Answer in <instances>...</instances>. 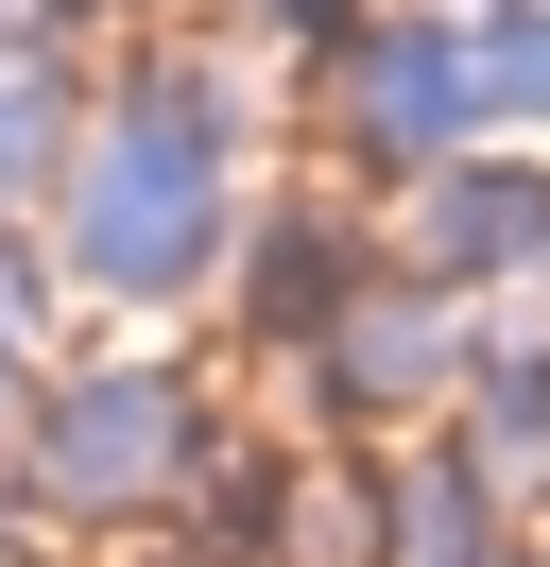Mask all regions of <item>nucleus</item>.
Segmentation results:
<instances>
[{
  "instance_id": "obj_1",
  "label": "nucleus",
  "mask_w": 550,
  "mask_h": 567,
  "mask_svg": "<svg viewBox=\"0 0 550 567\" xmlns=\"http://www.w3.org/2000/svg\"><path fill=\"white\" fill-rule=\"evenodd\" d=\"M52 224H69V276H103L121 310H172V292L224 258V121H206L190 86H138V104L69 155Z\"/></svg>"
},
{
  "instance_id": "obj_2",
  "label": "nucleus",
  "mask_w": 550,
  "mask_h": 567,
  "mask_svg": "<svg viewBox=\"0 0 550 567\" xmlns=\"http://www.w3.org/2000/svg\"><path fill=\"white\" fill-rule=\"evenodd\" d=\"M18 447H34V498H69V516H155V498H190L206 413L172 361H69V379H34Z\"/></svg>"
},
{
  "instance_id": "obj_3",
  "label": "nucleus",
  "mask_w": 550,
  "mask_h": 567,
  "mask_svg": "<svg viewBox=\"0 0 550 567\" xmlns=\"http://www.w3.org/2000/svg\"><path fill=\"white\" fill-rule=\"evenodd\" d=\"M344 121H361V155H396V173H447V155L481 138V35L465 18H396V35L344 52Z\"/></svg>"
},
{
  "instance_id": "obj_4",
  "label": "nucleus",
  "mask_w": 550,
  "mask_h": 567,
  "mask_svg": "<svg viewBox=\"0 0 550 567\" xmlns=\"http://www.w3.org/2000/svg\"><path fill=\"white\" fill-rule=\"evenodd\" d=\"M465 379V327H447V292H344L327 310V395L344 413H412V395Z\"/></svg>"
},
{
  "instance_id": "obj_5",
  "label": "nucleus",
  "mask_w": 550,
  "mask_h": 567,
  "mask_svg": "<svg viewBox=\"0 0 550 567\" xmlns=\"http://www.w3.org/2000/svg\"><path fill=\"white\" fill-rule=\"evenodd\" d=\"M550 258V173H516V155H447L430 173V276H533Z\"/></svg>"
},
{
  "instance_id": "obj_6",
  "label": "nucleus",
  "mask_w": 550,
  "mask_h": 567,
  "mask_svg": "<svg viewBox=\"0 0 550 567\" xmlns=\"http://www.w3.org/2000/svg\"><path fill=\"white\" fill-rule=\"evenodd\" d=\"M465 35H481V104L550 121V0H499V18H465Z\"/></svg>"
}]
</instances>
